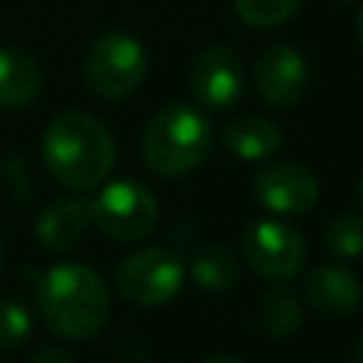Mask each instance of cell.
I'll use <instances>...</instances> for the list:
<instances>
[{
	"mask_svg": "<svg viewBox=\"0 0 363 363\" xmlns=\"http://www.w3.org/2000/svg\"><path fill=\"white\" fill-rule=\"evenodd\" d=\"M43 156L60 184L82 193L108 179L116 147L99 119L82 111H65L48 122L43 133Z\"/></svg>",
	"mask_w": 363,
	"mask_h": 363,
	"instance_id": "6da1fadb",
	"label": "cell"
},
{
	"mask_svg": "<svg viewBox=\"0 0 363 363\" xmlns=\"http://www.w3.org/2000/svg\"><path fill=\"white\" fill-rule=\"evenodd\" d=\"M37 303L45 323L74 340L94 337L111 309L108 286L96 275V269L85 264H57L51 267L37 286Z\"/></svg>",
	"mask_w": 363,
	"mask_h": 363,
	"instance_id": "7a4b0ae2",
	"label": "cell"
},
{
	"mask_svg": "<svg viewBox=\"0 0 363 363\" xmlns=\"http://www.w3.org/2000/svg\"><path fill=\"white\" fill-rule=\"evenodd\" d=\"M210 150L207 116L184 102H170L153 113L142 136L145 164L164 179L193 170Z\"/></svg>",
	"mask_w": 363,
	"mask_h": 363,
	"instance_id": "3957f363",
	"label": "cell"
},
{
	"mask_svg": "<svg viewBox=\"0 0 363 363\" xmlns=\"http://www.w3.org/2000/svg\"><path fill=\"white\" fill-rule=\"evenodd\" d=\"M145 71V48L125 31L102 34L85 57V82L102 99H122L133 94L142 85Z\"/></svg>",
	"mask_w": 363,
	"mask_h": 363,
	"instance_id": "277c9868",
	"label": "cell"
},
{
	"mask_svg": "<svg viewBox=\"0 0 363 363\" xmlns=\"http://www.w3.org/2000/svg\"><path fill=\"white\" fill-rule=\"evenodd\" d=\"M91 218L116 241H139L156 227L159 204L145 184L119 179L102 187V193L91 201Z\"/></svg>",
	"mask_w": 363,
	"mask_h": 363,
	"instance_id": "5b68a950",
	"label": "cell"
},
{
	"mask_svg": "<svg viewBox=\"0 0 363 363\" xmlns=\"http://www.w3.org/2000/svg\"><path fill=\"white\" fill-rule=\"evenodd\" d=\"M119 295L136 306H162L184 286V264L173 250L150 247L130 255L116 272Z\"/></svg>",
	"mask_w": 363,
	"mask_h": 363,
	"instance_id": "8992f818",
	"label": "cell"
},
{
	"mask_svg": "<svg viewBox=\"0 0 363 363\" xmlns=\"http://www.w3.org/2000/svg\"><path fill=\"white\" fill-rule=\"evenodd\" d=\"M241 250L247 264L272 281H286L301 272L306 261V244L298 230L281 221H255L241 235Z\"/></svg>",
	"mask_w": 363,
	"mask_h": 363,
	"instance_id": "52a82bcc",
	"label": "cell"
},
{
	"mask_svg": "<svg viewBox=\"0 0 363 363\" xmlns=\"http://www.w3.org/2000/svg\"><path fill=\"white\" fill-rule=\"evenodd\" d=\"M255 196L261 204L281 216H298L315 207L318 201V179L309 167L298 162H269L252 179Z\"/></svg>",
	"mask_w": 363,
	"mask_h": 363,
	"instance_id": "ba28073f",
	"label": "cell"
},
{
	"mask_svg": "<svg viewBox=\"0 0 363 363\" xmlns=\"http://www.w3.org/2000/svg\"><path fill=\"white\" fill-rule=\"evenodd\" d=\"M190 91L207 108H230L244 91V65L227 45H210L190 65Z\"/></svg>",
	"mask_w": 363,
	"mask_h": 363,
	"instance_id": "9c48e42d",
	"label": "cell"
},
{
	"mask_svg": "<svg viewBox=\"0 0 363 363\" xmlns=\"http://www.w3.org/2000/svg\"><path fill=\"white\" fill-rule=\"evenodd\" d=\"M306 79H309L306 62L301 51H295L292 45L275 43L264 48L255 62V88L261 99L272 108L298 105L306 91Z\"/></svg>",
	"mask_w": 363,
	"mask_h": 363,
	"instance_id": "30bf717a",
	"label": "cell"
},
{
	"mask_svg": "<svg viewBox=\"0 0 363 363\" xmlns=\"http://www.w3.org/2000/svg\"><path fill=\"white\" fill-rule=\"evenodd\" d=\"M303 289H306L309 303L315 309H320L323 315H332V318L349 315L360 303V295H363L357 275L346 267H337V264L315 267L306 275Z\"/></svg>",
	"mask_w": 363,
	"mask_h": 363,
	"instance_id": "8fae6325",
	"label": "cell"
},
{
	"mask_svg": "<svg viewBox=\"0 0 363 363\" xmlns=\"http://www.w3.org/2000/svg\"><path fill=\"white\" fill-rule=\"evenodd\" d=\"M88 218H91V201L60 199V201H51L48 207L40 210L34 230H37V238L45 250L65 252L82 238Z\"/></svg>",
	"mask_w": 363,
	"mask_h": 363,
	"instance_id": "7c38bea8",
	"label": "cell"
},
{
	"mask_svg": "<svg viewBox=\"0 0 363 363\" xmlns=\"http://www.w3.org/2000/svg\"><path fill=\"white\" fill-rule=\"evenodd\" d=\"M221 145L244 162L267 159L281 147V130L267 116H235L221 130Z\"/></svg>",
	"mask_w": 363,
	"mask_h": 363,
	"instance_id": "4fadbf2b",
	"label": "cell"
},
{
	"mask_svg": "<svg viewBox=\"0 0 363 363\" xmlns=\"http://www.w3.org/2000/svg\"><path fill=\"white\" fill-rule=\"evenodd\" d=\"M40 91V68L20 51L0 48V108H23Z\"/></svg>",
	"mask_w": 363,
	"mask_h": 363,
	"instance_id": "5bb4252c",
	"label": "cell"
},
{
	"mask_svg": "<svg viewBox=\"0 0 363 363\" xmlns=\"http://www.w3.org/2000/svg\"><path fill=\"white\" fill-rule=\"evenodd\" d=\"M190 275L204 289H227L238 281V267H235V258L224 247L207 244L193 252Z\"/></svg>",
	"mask_w": 363,
	"mask_h": 363,
	"instance_id": "9a60e30c",
	"label": "cell"
},
{
	"mask_svg": "<svg viewBox=\"0 0 363 363\" xmlns=\"http://www.w3.org/2000/svg\"><path fill=\"white\" fill-rule=\"evenodd\" d=\"M301 303L292 289L286 286H272L261 298V323L272 337H289L301 326Z\"/></svg>",
	"mask_w": 363,
	"mask_h": 363,
	"instance_id": "2e32d148",
	"label": "cell"
},
{
	"mask_svg": "<svg viewBox=\"0 0 363 363\" xmlns=\"http://www.w3.org/2000/svg\"><path fill=\"white\" fill-rule=\"evenodd\" d=\"M323 247L340 258L363 255V216H357V213L335 216L323 230Z\"/></svg>",
	"mask_w": 363,
	"mask_h": 363,
	"instance_id": "e0dca14e",
	"label": "cell"
},
{
	"mask_svg": "<svg viewBox=\"0 0 363 363\" xmlns=\"http://www.w3.org/2000/svg\"><path fill=\"white\" fill-rule=\"evenodd\" d=\"M233 6L241 23L252 28H272L286 23L298 11L301 0H233Z\"/></svg>",
	"mask_w": 363,
	"mask_h": 363,
	"instance_id": "ac0fdd59",
	"label": "cell"
},
{
	"mask_svg": "<svg viewBox=\"0 0 363 363\" xmlns=\"http://www.w3.org/2000/svg\"><path fill=\"white\" fill-rule=\"evenodd\" d=\"M31 332V315L20 301H0V349L20 346Z\"/></svg>",
	"mask_w": 363,
	"mask_h": 363,
	"instance_id": "d6986e66",
	"label": "cell"
},
{
	"mask_svg": "<svg viewBox=\"0 0 363 363\" xmlns=\"http://www.w3.org/2000/svg\"><path fill=\"white\" fill-rule=\"evenodd\" d=\"M31 363H74V357L62 349H43L40 354L31 357Z\"/></svg>",
	"mask_w": 363,
	"mask_h": 363,
	"instance_id": "ffe728a7",
	"label": "cell"
},
{
	"mask_svg": "<svg viewBox=\"0 0 363 363\" xmlns=\"http://www.w3.org/2000/svg\"><path fill=\"white\" fill-rule=\"evenodd\" d=\"M204 363H244L241 357H233V354H213V357H207Z\"/></svg>",
	"mask_w": 363,
	"mask_h": 363,
	"instance_id": "44dd1931",
	"label": "cell"
},
{
	"mask_svg": "<svg viewBox=\"0 0 363 363\" xmlns=\"http://www.w3.org/2000/svg\"><path fill=\"white\" fill-rule=\"evenodd\" d=\"M357 40H360V45H363V6H360V11H357Z\"/></svg>",
	"mask_w": 363,
	"mask_h": 363,
	"instance_id": "7402d4cb",
	"label": "cell"
},
{
	"mask_svg": "<svg viewBox=\"0 0 363 363\" xmlns=\"http://www.w3.org/2000/svg\"><path fill=\"white\" fill-rule=\"evenodd\" d=\"M357 363H363V337H360V343H357Z\"/></svg>",
	"mask_w": 363,
	"mask_h": 363,
	"instance_id": "603a6c76",
	"label": "cell"
},
{
	"mask_svg": "<svg viewBox=\"0 0 363 363\" xmlns=\"http://www.w3.org/2000/svg\"><path fill=\"white\" fill-rule=\"evenodd\" d=\"M0 267H3V244H0Z\"/></svg>",
	"mask_w": 363,
	"mask_h": 363,
	"instance_id": "cb8c5ba5",
	"label": "cell"
},
{
	"mask_svg": "<svg viewBox=\"0 0 363 363\" xmlns=\"http://www.w3.org/2000/svg\"><path fill=\"white\" fill-rule=\"evenodd\" d=\"M360 201H363V179H360Z\"/></svg>",
	"mask_w": 363,
	"mask_h": 363,
	"instance_id": "d4e9b609",
	"label": "cell"
}]
</instances>
